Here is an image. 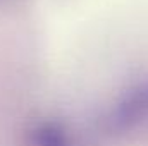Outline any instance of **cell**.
I'll return each mask as SVG.
<instances>
[{"label":"cell","mask_w":148,"mask_h":146,"mask_svg":"<svg viewBox=\"0 0 148 146\" xmlns=\"http://www.w3.org/2000/svg\"><path fill=\"white\" fill-rule=\"evenodd\" d=\"M148 112V88L131 91L114 110L110 124L115 131L131 129Z\"/></svg>","instance_id":"6da1fadb"},{"label":"cell","mask_w":148,"mask_h":146,"mask_svg":"<svg viewBox=\"0 0 148 146\" xmlns=\"http://www.w3.org/2000/svg\"><path fill=\"white\" fill-rule=\"evenodd\" d=\"M31 146H76L69 129L57 120H41L29 132Z\"/></svg>","instance_id":"7a4b0ae2"}]
</instances>
